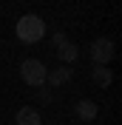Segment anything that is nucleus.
I'll list each match as a JSON object with an SVG mask.
<instances>
[{"instance_id":"1","label":"nucleus","mask_w":122,"mask_h":125,"mask_svg":"<svg viewBox=\"0 0 122 125\" xmlns=\"http://www.w3.org/2000/svg\"><path fill=\"white\" fill-rule=\"evenodd\" d=\"M17 37H20V43H37L46 37V23L37 14H23L17 20Z\"/></svg>"},{"instance_id":"2","label":"nucleus","mask_w":122,"mask_h":125,"mask_svg":"<svg viewBox=\"0 0 122 125\" xmlns=\"http://www.w3.org/2000/svg\"><path fill=\"white\" fill-rule=\"evenodd\" d=\"M46 65L40 60H34V57H29V60H23L20 62V77H23V83L26 85H31V88H40V85H46Z\"/></svg>"},{"instance_id":"3","label":"nucleus","mask_w":122,"mask_h":125,"mask_svg":"<svg viewBox=\"0 0 122 125\" xmlns=\"http://www.w3.org/2000/svg\"><path fill=\"white\" fill-rule=\"evenodd\" d=\"M88 54H91L94 65H108V62L114 60V40L97 37V40L91 43V48H88Z\"/></svg>"},{"instance_id":"4","label":"nucleus","mask_w":122,"mask_h":125,"mask_svg":"<svg viewBox=\"0 0 122 125\" xmlns=\"http://www.w3.org/2000/svg\"><path fill=\"white\" fill-rule=\"evenodd\" d=\"M71 77H74V71H71L68 65H60V68H54V71H48V74H46V85H48V88L65 85Z\"/></svg>"},{"instance_id":"5","label":"nucleus","mask_w":122,"mask_h":125,"mask_svg":"<svg viewBox=\"0 0 122 125\" xmlns=\"http://www.w3.org/2000/svg\"><path fill=\"white\" fill-rule=\"evenodd\" d=\"M14 125H43V119H40L37 108H31V105H23V108L17 111V117H14Z\"/></svg>"},{"instance_id":"6","label":"nucleus","mask_w":122,"mask_h":125,"mask_svg":"<svg viewBox=\"0 0 122 125\" xmlns=\"http://www.w3.org/2000/svg\"><path fill=\"white\" fill-rule=\"evenodd\" d=\"M99 108H97V102L94 100H80L77 102V117L82 119V122H91V119H97Z\"/></svg>"},{"instance_id":"7","label":"nucleus","mask_w":122,"mask_h":125,"mask_svg":"<svg viewBox=\"0 0 122 125\" xmlns=\"http://www.w3.org/2000/svg\"><path fill=\"white\" fill-rule=\"evenodd\" d=\"M91 77H94V85H99V88H108L111 83H114V71L108 68V65H94Z\"/></svg>"},{"instance_id":"8","label":"nucleus","mask_w":122,"mask_h":125,"mask_svg":"<svg viewBox=\"0 0 122 125\" xmlns=\"http://www.w3.org/2000/svg\"><path fill=\"white\" fill-rule=\"evenodd\" d=\"M57 51H60V54H57V57H60V60L65 62V65H71V62H74L77 57H80V48H77L74 43H62V46L57 48Z\"/></svg>"},{"instance_id":"9","label":"nucleus","mask_w":122,"mask_h":125,"mask_svg":"<svg viewBox=\"0 0 122 125\" xmlns=\"http://www.w3.org/2000/svg\"><path fill=\"white\" fill-rule=\"evenodd\" d=\"M37 100H40V105H51V102H54L51 88H48V85H40V88H37Z\"/></svg>"},{"instance_id":"10","label":"nucleus","mask_w":122,"mask_h":125,"mask_svg":"<svg viewBox=\"0 0 122 125\" xmlns=\"http://www.w3.org/2000/svg\"><path fill=\"white\" fill-rule=\"evenodd\" d=\"M62 43H68V37H65V34H62V31H57V34H54V46L60 48Z\"/></svg>"}]
</instances>
